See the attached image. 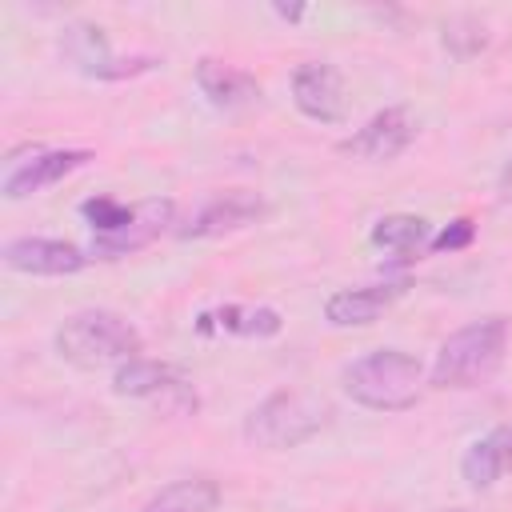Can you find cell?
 <instances>
[{"label": "cell", "mask_w": 512, "mask_h": 512, "mask_svg": "<svg viewBox=\"0 0 512 512\" xmlns=\"http://www.w3.org/2000/svg\"><path fill=\"white\" fill-rule=\"evenodd\" d=\"M508 320L504 316H484V320H472L464 328H456L436 360H432V372H428V384L432 388H480L484 380L496 376V368L504 364V352H508Z\"/></svg>", "instance_id": "cell-1"}, {"label": "cell", "mask_w": 512, "mask_h": 512, "mask_svg": "<svg viewBox=\"0 0 512 512\" xmlns=\"http://www.w3.org/2000/svg\"><path fill=\"white\" fill-rule=\"evenodd\" d=\"M344 392L372 412H404L424 392V364L404 348L364 352L344 368Z\"/></svg>", "instance_id": "cell-2"}, {"label": "cell", "mask_w": 512, "mask_h": 512, "mask_svg": "<svg viewBox=\"0 0 512 512\" xmlns=\"http://www.w3.org/2000/svg\"><path fill=\"white\" fill-rule=\"evenodd\" d=\"M328 416H332V408L324 396H316L308 388H280L244 416V440L256 448H268V452L300 448L328 424Z\"/></svg>", "instance_id": "cell-3"}, {"label": "cell", "mask_w": 512, "mask_h": 512, "mask_svg": "<svg viewBox=\"0 0 512 512\" xmlns=\"http://www.w3.org/2000/svg\"><path fill=\"white\" fill-rule=\"evenodd\" d=\"M56 352H60V360H68L76 368L124 364V360L140 356V332L120 312L84 308L56 328Z\"/></svg>", "instance_id": "cell-4"}, {"label": "cell", "mask_w": 512, "mask_h": 512, "mask_svg": "<svg viewBox=\"0 0 512 512\" xmlns=\"http://www.w3.org/2000/svg\"><path fill=\"white\" fill-rule=\"evenodd\" d=\"M112 392L116 396H128V400H148V404H160V412L168 416H192L200 408V396L196 388L172 368V364H160V360H124L112 376Z\"/></svg>", "instance_id": "cell-5"}, {"label": "cell", "mask_w": 512, "mask_h": 512, "mask_svg": "<svg viewBox=\"0 0 512 512\" xmlns=\"http://www.w3.org/2000/svg\"><path fill=\"white\" fill-rule=\"evenodd\" d=\"M172 216H176V204L164 200V196H148L140 204L128 208V220L108 232V236H92L88 244V256L96 260H120V256H132L140 248H148L152 240H160L168 228H172Z\"/></svg>", "instance_id": "cell-6"}, {"label": "cell", "mask_w": 512, "mask_h": 512, "mask_svg": "<svg viewBox=\"0 0 512 512\" xmlns=\"http://www.w3.org/2000/svg\"><path fill=\"white\" fill-rule=\"evenodd\" d=\"M92 160V152H84V148H52V152H44V148H32L24 160L20 156H8V168H4V200H24V196H32V192H40V188H52V184H60L64 176H72L76 168H84Z\"/></svg>", "instance_id": "cell-7"}, {"label": "cell", "mask_w": 512, "mask_h": 512, "mask_svg": "<svg viewBox=\"0 0 512 512\" xmlns=\"http://www.w3.org/2000/svg\"><path fill=\"white\" fill-rule=\"evenodd\" d=\"M412 140H416V120L408 116V108H384L372 120H364L352 136H344L340 152L352 160L380 164V160H396Z\"/></svg>", "instance_id": "cell-8"}, {"label": "cell", "mask_w": 512, "mask_h": 512, "mask_svg": "<svg viewBox=\"0 0 512 512\" xmlns=\"http://www.w3.org/2000/svg\"><path fill=\"white\" fill-rule=\"evenodd\" d=\"M292 104L316 124H340L348 116V96H344L340 72L324 60L300 64L292 72Z\"/></svg>", "instance_id": "cell-9"}, {"label": "cell", "mask_w": 512, "mask_h": 512, "mask_svg": "<svg viewBox=\"0 0 512 512\" xmlns=\"http://www.w3.org/2000/svg\"><path fill=\"white\" fill-rule=\"evenodd\" d=\"M92 256L68 240H48V236H20L4 244V264L24 276H72L88 264Z\"/></svg>", "instance_id": "cell-10"}, {"label": "cell", "mask_w": 512, "mask_h": 512, "mask_svg": "<svg viewBox=\"0 0 512 512\" xmlns=\"http://www.w3.org/2000/svg\"><path fill=\"white\" fill-rule=\"evenodd\" d=\"M260 216H264V200L256 192L236 188V192H224V196L208 200L204 208H196V216L184 228H176V236L180 240H212V236L240 232V228L256 224Z\"/></svg>", "instance_id": "cell-11"}, {"label": "cell", "mask_w": 512, "mask_h": 512, "mask_svg": "<svg viewBox=\"0 0 512 512\" xmlns=\"http://www.w3.org/2000/svg\"><path fill=\"white\" fill-rule=\"evenodd\" d=\"M404 292H408L404 280L340 288V292H332V296L324 300V320H328L332 328H368V324H376Z\"/></svg>", "instance_id": "cell-12"}, {"label": "cell", "mask_w": 512, "mask_h": 512, "mask_svg": "<svg viewBox=\"0 0 512 512\" xmlns=\"http://www.w3.org/2000/svg\"><path fill=\"white\" fill-rule=\"evenodd\" d=\"M64 56L84 72V76H96V80H124V76H136V72H148L152 60L140 56V60H116L108 52V40L96 24H72L64 32Z\"/></svg>", "instance_id": "cell-13"}, {"label": "cell", "mask_w": 512, "mask_h": 512, "mask_svg": "<svg viewBox=\"0 0 512 512\" xmlns=\"http://www.w3.org/2000/svg\"><path fill=\"white\" fill-rule=\"evenodd\" d=\"M508 472H512V424H500L480 440H472L460 460V476L468 480V488H492Z\"/></svg>", "instance_id": "cell-14"}, {"label": "cell", "mask_w": 512, "mask_h": 512, "mask_svg": "<svg viewBox=\"0 0 512 512\" xmlns=\"http://www.w3.org/2000/svg\"><path fill=\"white\" fill-rule=\"evenodd\" d=\"M196 328L228 332V336H244V340H272L284 328V320L276 308H264V304H220V308L200 312Z\"/></svg>", "instance_id": "cell-15"}, {"label": "cell", "mask_w": 512, "mask_h": 512, "mask_svg": "<svg viewBox=\"0 0 512 512\" xmlns=\"http://www.w3.org/2000/svg\"><path fill=\"white\" fill-rule=\"evenodd\" d=\"M196 84L216 108H244V104L260 100V84L252 72L224 64V60H212V56H204L196 64Z\"/></svg>", "instance_id": "cell-16"}, {"label": "cell", "mask_w": 512, "mask_h": 512, "mask_svg": "<svg viewBox=\"0 0 512 512\" xmlns=\"http://www.w3.org/2000/svg\"><path fill=\"white\" fill-rule=\"evenodd\" d=\"M220 504V488L208 476H188L164 484L140 512H212Z\"/></svg>", "instance_id": "cell-17"}, {"label": "cell", "mask_w": 512, "mask_h": 512, "mask_svg": "<svg viewBox=\"0 0 512 512\" xmlns=\"http://www.w3.org/2000/svg\"><path fill=\"white\" fill-rule=\"evenodd\" d=\"M372 244L392 252V256H412L420 248L432 244V232H428V220L424 216H412V212H392V216H380L372 224Z\"/></svg>", "instance_id": "cell-18"}, {"label": "cell", "mask_w": 512, "mask_h": 512, "mask_svg": "<svg viewBox=\"0 0 512 512\" xmlns=\"http://www.w3.org/2000/svg\"><path fill=\"white\" fill-rule=\"evenodd\" d=\"M128 208H132V204H120V200H112V196H96V200H84V204H80L84 220L92 224V236L116 232V228L128 220Z\"/></svg>", "instance_id": "cell-19"}, {"label": "cell", "mask_w": 512, "mask_h": 512, "mask_svg": "<svg viewBox=\"0 0 512 512\" xmlns=\"http://www.w3.org/2000/svg\"><path fill=\"white\" fill-rule=\"evenodd\" d=\"M460 40H468V56H472V52L484 48L488 36H484V28H476L472 20H452V24H444V44H448L456 56H460Z\"/></svg>", "instance_id": "cell-20"}, {"label": "cell", "mask_w": 512, "mask_h": 512, "mask_svg": "<svg viewBox=\"0 0 512 512\" xmlns=\"http://www.w3.org/2000/svg\"><path fill=\"white\" fill-rule=\"evenodd\" d=\"M472 236H476V228H472V220L468 216H460V220H452L444 232H436L432 236V252H456V248H464V244H472Z\"/></svg>", "instance_id": "cell-21"}, {"label": "cell", "mask_w": 512, "mask_h": 512, "mask_svg": "<svg viewBox=\"0 0 512 512\" xmlns=\"http://www.w3.org/2000/svg\"><path fill=\"white\" fill-rule=\"evenodd\" d=\"M272 12H276L280 20H300V16H304V8H300V4H288V8H284V4H276Z\"/></svg>", "instance_id": "cell-22"}, {"label": "cell", "mask_w": 512, "mask_h": 512, "mask_svg": "<svg viewBox=\"0 0 512 512\" xmlns=\"http://www.w3.org/2000/svg\"><path fill=\"white\" fill-rule=\"evenodd\" d=\"M500 196L504 200H512V160L504 164V172H500Z\"/></svg>", "instance_id": "cell-23"}, {"label": "cell", "mask_w": 512, "mask_h": 512, "mask_svg": "<svg viewBox=\"0 0 512 512\" xmlns=\"http://www.w3.org/2000/svg\"><path fill=\"white\" fill-rule=\"evenodd\" d=\"M452 512H468V508H452Z\"/></svg>", "instance_id": "cell-24"}]
</instances>
